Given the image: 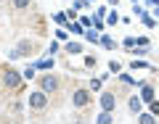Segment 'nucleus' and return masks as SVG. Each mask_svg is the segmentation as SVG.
<instances>
[{
  "label": "nucleus",
  "instance_id": "obj_2",
  "mask_svg": "<svg viewBox=\"0 0 159 124\" xmlns=\"http://www.w3.org/2000/svg\"><path fill=\"white\" fill-rule=\"evenodd\" d=\"M3 85H6V87H16L19 85V74L16 71H6V74H3Z\"/></svg>",
  "mask_w": 159,
  "mask_h": 124
},
{
  "label": "nucleus",
  "instance_id": "obj_7",
  "mask_svg": "<svg viewBox=\"0 0 159 124\" xmlns=\"http://www.w3.org/2000/svg\"><path fill=\"white\" fill-rule=\"evenodd\" d=\"M27 3H29V0H13V6H16V8H24Z\"/></svg>",
  "mask_w": 159,
  "mask_h": 124
},
{
  "label": "nucleus",
  "instance_id": "obj_3",
  "mask_svg": "<svg viewBox=\"0 0 159 124\" xmlns=\"http://www.w3.org/2000/svg\"><path fill=\"white\" fill-rule=\"evenodd\" d=\"M29 103H32L34 108H45V106H48V100H45V95H43V92H34V95L29 98Z\"/></svg>",
  "mask_w": 159,
  "mask_h": 124
},
{
  "label": "nucleus",
  "instance_id": "obj_5",
  "mask_svg": "<svg viewBox=\"0 0 159 124\" xmlns=\"http://www.w3.org/2000/svg\"><path fill=\"white\" fill-rule=\"evenodd\" d=\"M101 103H103V108H109V111L114 108V98H111V95H103V100H101Z\"/></svg>",
  "mask_w": 159,
  "mask_h": 124
},
{
  "label": "nucleus",
  "instance_id": "obj_6",
  "mask_svg": "<svg viewBox=\"0 0 159 124\" xmlns=\"http://www.w3.org/2000/svg\"><path fill=\"white\" fill-rule=\"evenodd\" d=\"M48 66H53L51 58H48V61H40V63H37V69H48Z\"/></svg>",
  "mask_w": 159,
  "mask_h": 124
},
{
  "label": "nucleus",
  "instance_id": "obj_1",
  "mask_svg": "<svg viewBox=\"0 0 159 124\" xmlns=\"http://www.w3.org/2000/svg\"><path fill=\"white\" fill-rule=\"evenodd\" d=\"M88 100H90V92H88V90H77V95H74V106L82 108Z\"/></svg>",
  "mask_w": 159,
  "mask_h": 124
},
{
  "label": "nucleus",
  "instance_id": "obj_4",
  "mask_svg": "<svg viewBox=\"0 0 159 124\" xmlns=\"http://www.w3.org/2000/svg\"><path fill=\"white\" fill-rule=\"evenodd\" d=\"M56 85H58V79H56V77H45V79H43V82H40V87H43V90H45V92H48V90H53V87H56Z\"/></svg>",
  "mask_w": 159,
  "mask_h": 124
}]
</instances>
